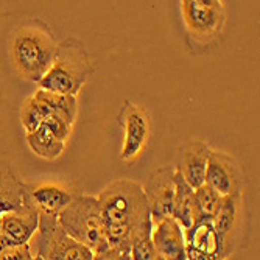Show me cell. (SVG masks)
Listing matches in <instances>:
<instances>
[{"instance_id": "6da1fadb", "label": "cell", "mask_w": 260, "mask_h": 260, "mask_svg": "<svg viewBox=\"0 0 260 260\" xmlns=\"http://www.w3.org/2000/svg\"><path fill=\"white\" fill-rule=\"evenodd\" d=\"M97 198L109 248L129 252L133 240L151 234L150 207L139 182L126 178L112 181Z\"/></svg>"}, {"instance_id": "7a4b0ae2", "label": "cell", "mask_w": 260, "mask_h": 260, "mask_svg": "<svg viewBox=\"0 0 260 260\" xmlns=\"http://www.w3.org/2000/svg\"><path fill=\"white\" fill-rule=\"evenodd\" d=\"M59 42L41 19H28L14 31L10 42L13 66L20 78L39 83L58 55Z\"/></svg>"}, {"instance_id": "3957f363", "label": "cell", "mask_w": 260, "mask_h": 260, "mask_svg": "<svg viewBox=\"0 0 260 260\" xmlns=\"http://www.w3.org/2000/svg\"><path fill=\"white\" fill-rule=\"evenodd\" d=\"M90 74L92 62L86 47L77 39H66L59 42L53 66L38 84L47 92L77 97Z\"/></svg>"}, {"instance_id": "277c9868", "label": "cell", "mask_w": 260, "mask_h": 260, "mask_svg": "<svg viewBox=\"0 0 260 260\" xmlns=\"http://www.w3.org/2000/svg\"><path fill=\"white\" fill-rule=\"evenodd\" d=\"M58 221L70 237L87 246L93 254L109 248L97 197L75 193L70 204L59 214Z\"/></svg>"}, {"instance_id": "5b68a950", "label": "cell", "mask_w": 260, "mask_h": 260, "mask_svg": "<svg viewBox=\"0 0 260 260\" xmlns=\"http://www.w3.org/2000/svg\"><path fill=\"white\" fill-rule=\"evenodd\" d=\"M31 252L44 260H92L93 251L61 228L58 217L39 214L38 231L30 240Z\"/></svg>"}, {"instance_id": "8992f818", "label": "cell", "mask_w": 260, "mask_h": 260, "mask_svg": "<svg viewBox=\"0 0 260 260\" xmlns=\"http://www.w3.org/2000/svg\"><path fill=\"white\" fill-rule=\"evenodd\" d=\"M181 14L188 36L198 44L214 42L224 31L226 7L220 0H184Z\"/></svg>"}, {"instance_id": "52a82bcc", "label": "cell", "mask_w": 260, "mask_h": 260, "mask_svg": "<svg viewBox=\"0 0 260 260\" xmlns=\"http://www.w3.org/2000/svg\"><path fill=\"white\" fill-rule=\"evenodd\" d=\"M212 224L220 237L223 257L228 260L239 249L245 231V204L242 192L221 198L215 215L212 218Z\"/></svg>"}, {"instance_id": "ba28073f", "label": "cell", "mask_w": 260, "mask_h": 260, "mask_svg": "<svg viewBox=\"0 0 260 260\" xmlns=\"http://www.w3.org/2000/svg\"><path fill=\"white\" fill-rule=\"evenodd\" d=\"M123 125V145L120 151L122 162H134L145 151L151 137V119L147 109L133 102H126L120 112Z\"/></svg>"}, {"instance_id": "9c48e42d", "label": "cell", "mask_w": 260, "mask_h": 260, "mask_svg": "<svg viewBox=\"0 0 260 260\" xmlns=\"http://www.w3.org/2000/svg\"><path fill=\"white\" fill-rule=\"evenodd\" d=\"M150 207L151 221L156 223L162 218L172 217L175 200V169L170 165L153 170L145 184L142 185Z\"/></svg>"}, {"instance_id": "30bf717a", "label": "cell", "mask_w": 260, "mask_h": 260, "mask_svg": "<svg viewBox=\"0 0 260 260\" xmlns=\"http://www.w3.org/2000/svg\"><path fill=\"white\" fill-rule=\"evenodd\" d=\"M204 184L215 190L221 198L242 192V173L235 160L226 153L212 150Z\"/></svg>"}, {"instance_id": "8fae6325", "label": "cell", "mask_w": 260, "mask_h": 260, "mask_svg": "<svg viewBox=\"0 0 260 260\" xmlns=\"http://www.w3.org/2000/svg\"><path fill=\"white\" fill-rule=\"evenodd\" d=\"M31 188L10 162L0 160V218L33 206Z\"/></svg>"}, {"instance_id": "7c38bea8", "label": "cell", "mask_w": 260, "mask_h": 260, "mask_svg": "<svg viewBox=\"0 0 260 260\" xmlns=\"http://www.w3.org/2000/svg\"><path fill=\"white\" fill-rule=\"evenodd\" d=\"M184 234L187 260H224L221 242L212 221H198Z\"/></svg>"}, {"instance_id": "4fadbf2b", "label": "cell", "mask_w": 260, "mask_h": 260, "mask_svg": "<svg viewBox=\"0 0 260 260\" xmlns=\"http://www.w3.org/2000/svg\"><path fill=\"white\" fill-rule=\"evenodd\" d=\"M212 148L203 140H188L179 150L176 172L192 188H198L204 184L207 162Z\"/></svg>"}, {"instance_id": "5bb4252c", "label": "cell", "mask_w": 260, "mask_h": 260, "mask_svg": "<svg viewBox=\"0 0 260 260\" xmlns=\"http://www.w3.org/2000/svg\"><path fill=\"white\" fill-rule=\"evenodd\" d=\"M151 240L156 252L165 260H187L185 257V234L182 226L173 218L167 217L151 228Z\"/></svg>"}, {"instance_id": "9a60e30c", "label": "cell", "mask_w": 260, "mask_h": 260, "mask_svg": "<svg viewBox=\"0 0 260 260\" xmlns=\"http://www.w3.org/2000/svg\"><path fill=\"white\" fill-rule=\"evenodd\" d=\"M39 224V212L35 206L5 214L0 218V234L7 237L11 245H27L33 239Z\"/></svg>"}, {"instance_id": "2e32d148", "label": "cell", "mask_w": 260, "mask_h": 260, "mask_svg": "<svg viewBox=\"0 0 260 260\" xmlns=\"http://www.w3.org/2000/svg\"><path fill=\"white\" fill-rule=\"evenodd\" d=\"M74 192L58 184H41L31 188V203L39 214L59 217L61 212L70 204Z\"/></svg>"}, {"instance_id": "e0dca14e", "label": "cell", "mask_w": 260, "mask_h": 260, "mask_svg": "<svg viewBox=\"0 0 260 260\" xmlns=\"http://www.w3.org/2000/svg\"><path fill=\"white\" fill-rule=\"evenodd\" d=\"M175 200L172 217L182 226V229L192 228L195 223V201H193V188L188 185L184 178L175 169Z\"/></svg>"}, {"instance_id": "ac0fdd59", "label": "cell", "mask_w": 260, "mask_h": 260, "mask_svg": "<svg viewBox=\"0 0 260 260\" xmlns=\"http://www.w3.org/2000/svg\"><path fill=\"white\" fill-rule=\"evenodd\" d=\"M27 144L38 157L45 160L58 159L66 148V142L59 140L45 125H41L38 129L27 134Z\"/></svg>"}, {"instance_id": "d6986e66", "label": "cell", "mask_w": 260, "mask_h": 260, "mask_svg": "<svg viewBox=\"0 0 260 260\" xmlns=\"http://www.w3.org/2000/svg\"><path fill=\"white\" fill-rule=\"evenodd\" d=\"M35 95L49 106L52 117H56V119L62 120L64 123L74 128V123L77 120V114H78L77 97L59 95V93H52V92H47L42 89H38L35 92Z\"/></svg>"}, {"instance_id": "ffe728a7", "label": "cell", "mask_w": 260, "mask_h": 260, "mask_svg": "<svg viewBox=\"0 0 260 260\" xmlns=\"http://www.w3.org/2000/svg\"><path fill=\"white\" fill-rule=\"evenodd\" d=\"M52 112L42 100H39L35 93L30 95L20 108V123L27 134L38 129L47 119H50Z\"/></svg>"}, {"instance_id": "44dd1931", "label": "cell", "mask_w": 260, "mask_h": 260, "mask_svg": "<svg viewBox=\"0 0 260 260\" xmlns=\"http://www.w3.org/2000/svg\"><path fill=\"white\" fill-rule=\"evenodd\" d=\"M193 201H195V223L212 221L220 206L221 197L215 190H212L210 187L203 184L198 188H193Z\"/></svg>"}, {"instance_id": "7402d4cb", "label": "cell", "mask_w": 260, "mask_h": 260, "mask_svg": "<svg viewBox=\"0 0 260 260\" xmlns=\"http://www.w3.org/2000/svg\"><path fill=\"white\" fill-rule=\"evenodd\" d=\"M129 255L131 260H153L157 255V252L151 240V234L133 240L129 246Z\"/></svg>"}, {"instance_id": "603a6c76", "label": "cell", "mask_w": 260, "mask_h": 260, "mask_svg": "<svg viewBox=\"0 0 260 260\" xmlns=\"http://www.w3.org/2000/svg\"><path fill=\"white\" fill-rule=\"evenodd\" d=\"M33 258H35V254L31 252L30 243L10 246L5 251L0 252V260H33Z\"/></svg>"}, {"instance_id": "cb8c5ba5", "label": "cell", "mask_w": 260, "mask_h": 260, "mask_svg": "<svg viewBox=\"0 0 260 260\" xmlns=\"http://www.w3.org/2000/svg\"><path fill=\"white\" fill-rule=\"evenodd\" d=\"M92 260H131V255H129V252H125L120 249L108 248L102 252L93 254Z\"/></svg>"}, {"instance_id": "d4e9b609", "label": "cell", "mask_w": 260, "mask_h": 260, "mask_svg": "<svg viewBox=\"0 0 260 260\" xmlns=\"http://www.w3.org/2000/svg\"><path fill=\"white\" fill-rule=\"evenodd\" d=\"M10 246H14V245H11V242H10L7 237H4L2 234H0V252L5 251V249H7V248H10Z\"/></svg>"}, {"instance_id": "484cf974", "label": "cell", "mask_w": 260, "mask_h": 260, "mask_svg": "<svg viewBox=\"0 0 260 260\" xmlns=\"http://www.w3.org/2000/svg\"><path fill=\"white\" fill-rule=\"evenodd\" d=\"M153 260H165V258H162V257H160V255H159V254H157V255H156V257H154V258H153Z\"/></svg>"}, {"instance_id": "4316f807", "label": "cell", "mask_w": 260, "mask_h": 260, "mask_svg": "<svg viewBox=\"0 0 260 260\" xmlns=\"http://www.w3.org/2000/svg\"><path fill=\"white\" fill-rule=\"evenodd\" d=\"M33 260H44V258H42V257H38V255H35V258H33Z\"/></svg>"}]
</instances>
